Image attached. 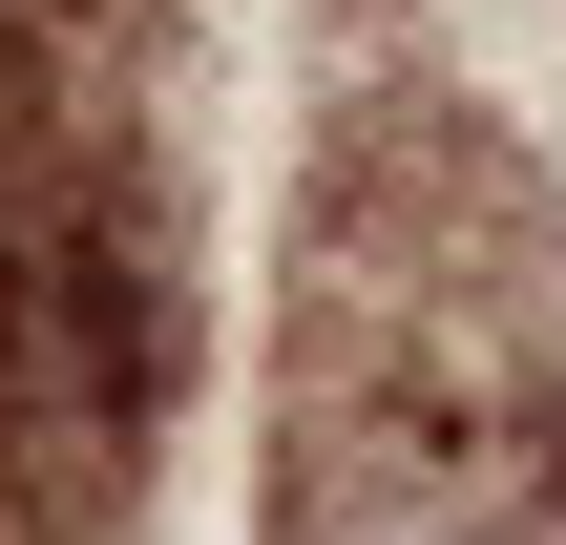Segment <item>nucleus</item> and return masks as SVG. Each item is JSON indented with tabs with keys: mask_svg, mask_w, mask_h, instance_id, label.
I'll use <instances>...</instances> for the list:
<instances>
[{
	"mask_svg": "<svg viewBox=\"0 0 566 545\" xmlns=\"http://www.w3.org/2000/svg\"><path fill=\"white\" fill-rule=\"evenodd\" d=\"M273 545H566V294L546 210L441 126L357 147L294 252Z\"/></svg>",
	"mask_w": 566,
	"mask_h": 545,
	"instance_id": "1",
	"label": "nucleus"
}]
</instances>
